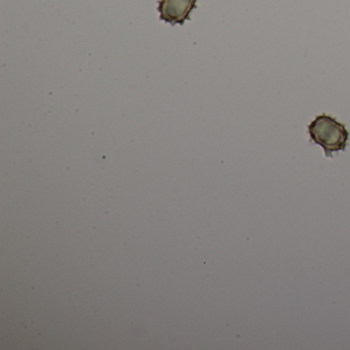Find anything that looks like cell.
<instances>
[{
    "label": "cell",
    "mask_w": 350,
    "mask_h": 350,
    "mask_svg": "<svg viewBox=\"0 0 350 350\" xmlns=\"http://www.w3.org/2000/svg\"><path fill=\"white\" fill-rule=\"evenodd\" d=\"M307 130L310 140L323 147L325 157H332L334 153L345 151L349 132L333 116L325 113L317 116Z\"/></svg>",
    "instance_id": "cell-1"
},
{
    "label": "cell",
    "mask_w": 350,
    "mask_h": 350,
    "mask_svg": "<svg viewBox=\"0 0 350 350\" xmlns=\"http://www.w3.org/2000/svg\"><path fill=\"white\" fill-rule=\"evenodd\" d=\"M198 0H161L159 3L161 20L167 23L183 25L190 19V14L196 9Z\"/></svg>",
    "instance_id": "cell-2"
}]
</instances>
